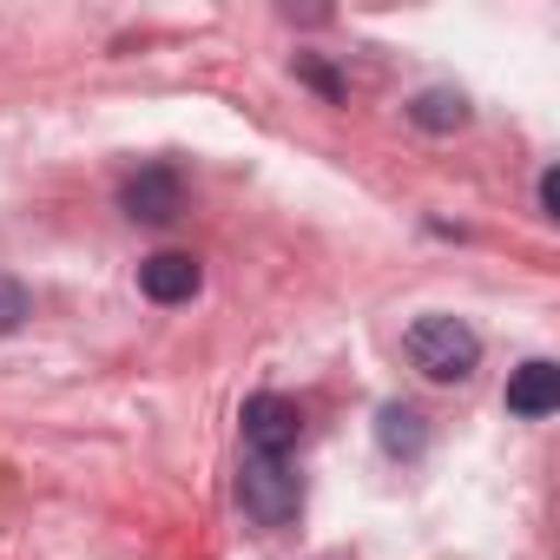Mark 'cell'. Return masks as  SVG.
Masks as SVG:
<instances>
[{
  "label": "cell",
  "instance_id": "5",
  "mask_svg": "<svg viewBox=\"0 0 560 560\" xmlns=\"http://www.w3.org/2000/svg\"><path fill=\"white\" fill-rule=\"evenodd\" d=\"M198 284H205V270H198L191 250H159V257L139 264V291H145L152 304H191Z\"/></svg>",
  "mask_w": 560,
  "mask_h": 560
},
{
  "label": "cell",
  "instance_id": "10",
  "mask_svg": "<svg viewBox=\"0 0 560 560\" xmlns=\"http://www.w3.org/2000/svg\"><path fill=\"white\" fill-rule=\"evenodd\" d=\"M298 73H304V80H311L324 100H343V86H337V73H330V67H317V60H298Z\"/></svg>",
  "mask_w": 560,
  "mask_h": 560
},
{
  "label": "cell",
  "instance_id": "3",
  "mask_svg": "<svg viewBox=\"0 0 560 560\" xmlns=\"http://www.w3.org/2000/svg\"><path fill=\"white\" fill-rule=\"evenodd\" d=\"M237 422H244V455H291L304 435V409L291 396H270V389L250 396Z\"/></svg>",
  "mask_w": 560,
  "mask_h": 560
},
{
  "label": "cell",
  "instance_id": "6",
  "mask_svg": "<svg viewBox=\"0 0 560 560\" xmlns=\"http://www.w3.org/2000/svg\"><path fill=\"white\" fill-rule=\"evenodd\" d=\"M508 409L514 416H553L560 409V370L547 363V357H534V363H521L514 376H508Z\"/></svg>",
  "mask_w": 560,
  "mask_h": 560
},
{
  "label": "cell",
  "instance_id": "7",
  "mask_svg": "<svg viewBox=\"0 0 560 560\" xmlns=\"http://www.w3.org/2000/svg\"><path fill=\"white\" fill-rule=\"evenodd\" d=\"M376 442H383V455L416 462V455L429 448V416L409 409V402H383V409H376Z\"/></svg>",
  "mask_w": 560,
  "mask_h": 560
},
{
  "label": "cell",
  "instance_id": "1",
  "mask_svg": "<svg viewBox=\"0 0 560 560\" xmlns=\"http://www.w3.org/2000/svg\"><path fill=\"white\" fill-rule=\"evenodd\" d=\"M402 350H409V363H416L429 383H468L475 363H481V337H475L462 317H448V311L416 317L409 337H402Z\"/></svg>",
  "mask_w": 560,
  "mask_h": 560
},
{
  "label": "cell",
  "instance_id": "9",
  "mask_svg": "<svg viewBox=\"0 0 560 560\" xmlns=\"http://www.w3.org/2000/svg\"><path fill=\"white\" fill-rule=\"evenodd\" d=\"M27 317H34V298H27V284H14V277H0V337H14Z\"/></svg>",
  "mask_w": 560,
  "mask_h": 560
},
{
  "label": "cell",
  "instance_id": "2",
  "mask_svg": "<svg viewBox=\"0 0 560 560\" xmlns=\"http://www.w3.org/2000/svg\"><path fill=\"white\" fill-rule=\"evenodd\" d=\"M237 508H244L257 527H284V521H298L304 481H298L291 455H244V468H237Z\"/></svg>",
  "mask_w": 560,
  "mask_h": 560
},
{
  "label": "cell",
  "instance_id": "11",
  "mask_svg": "<svg viewBox=\"0 0 560 560\" xmlns=\"http://www.w3.org/2000/svg\"><path fill=\"white\" fill-rule=\"evenodd\" d=\"M540 218H560V172H540Z\"/></svg>",
  "mask_w": 560,
  "mask_h": 560
},
{
  "label": "cell",
  "instance_id": "4",
  "mask_svg": "<svg viewBox=\"0 0 560 560\" xmlns=\"http://www.w3.org/2000/svg\"><path fill=\"white\" fill-rule=\"evenodd\" d=\"M119 211L139 218V224H172L185 211V178L172 165H145V172H132L119 185Z\"/></svg>",
  "mask_w": 560,
  "mask_h": 560
},
{
  "label": "cell",
  "instance_id": "8",
  "mask_svg": "<svg viewBox=\"0 0 560 560\" xmlns=\"http://www.w3.org/2000/svg\"><path fill=\"white\" fill-rule=\"evenodd\" d=\"M409 119H416L422 132H462V126H468V100H462L455 86H422V93L409 100Z\"/></svg>",
  "mask_w": 560,
  "mask_h": 560
}]
</instances>
